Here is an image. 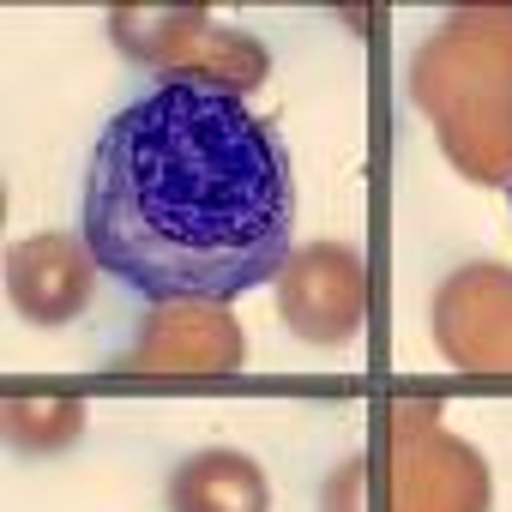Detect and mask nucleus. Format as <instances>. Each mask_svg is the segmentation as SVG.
I'll use <instances>...</instances> for the list:
<instances>
[{"instance_id":"1","label":"nucleus","mask_w":512,"mask_h":512,"mask_svg":"<svg viewBox=\"0 0 512 512\" xmlns=\"http://www.w3.org/2000/svg\"><path fill=\"white\" fill-rule=\"evenodd\" d=\"M79 229L145 302H235L290 260L296 175L229 85L169 73L97 133Z\"/></svg>"},{"instance_id":"2","label":"nucleus","mask_w":512,"mask_h":512,"mask_svg":"<svg viewBox=\"0 0 512 512\" xmlns=\"http://www.w3.org/2000/svg\"><path fill=\"white\" fill-rule=\"evenodd\" d=\"M506 205H512V181H506Z\"/></svg>"}]
</instances>
